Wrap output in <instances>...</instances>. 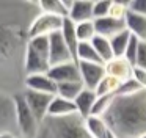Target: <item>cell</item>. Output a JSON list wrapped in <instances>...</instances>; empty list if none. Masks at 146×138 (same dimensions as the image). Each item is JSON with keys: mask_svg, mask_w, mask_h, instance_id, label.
<instances>
[{"mask_svg": "<svg viewBox=\"0 0 146 138\" xmlns=\"http://www.w3.org/2000/svg\"><path fill=\"white\" fill-rule=\"evenodd\" d=\"M41 13L38 2H0V93H24L29 30Z\"/></svg>", "mask_w": 146, "mask_h": 138, "instance_id": "obj_1", "label": "cell"}, {"mask_svg": "<svg viewBox=\"0 0 146 138\" xmlns=\"http://www.w3.org/2000/svg\"><path fill=\"white\" fill-rule=\"evenodd\" d=\"M104 119L115 138H141L146 133V91L116 94Z\"/></svg>", "mask_w": 146, "mask_h": 138, "instance_id": "obj_2", "label": "cell"}, {"mask_svg": "<svg viewBox=\"0 0 146 138\" xmlns=\"http://www.w3.org/2000/svg\"><path fill=\"white\" fill-rule=\"evenodd\" d=\"M36 138H91L85 125V119L79 115L66 118L47 116L39 124Z\"/></svg>", "mask_w": 146, "mask_h": 138, "instance_id": "obj_3", "label": "cell"}, {"mask_svg": "<svg viewBox=\"0 0 146 138\" xmlns=\"http://www.w3.org/2000/svg\"><path fill=\"white\" fill-rule=\"evenodd\" d=\"M25 75L33 74H47L50 69L49 61V38L39 36L29 39L24 61Z\"/></svg>", "mask_w": 146, "mask_h": 138, "instance_id": "obj_4", "label": "cell"}, {"mask_svg": "<svg viewBox=\"0 0 146 138\" xmlns=\"http://www.w3.org/2000/svg\"><path fill=\"white\" fill-rule=\"evenodd\" d=\"M14 104H16V119H17V130L21 138H36L39 129V122L29 108L24 94H14Z\"/></svg>", "mask_w": 146, "mask_h": 138, "instance_id": "obj_5", "label": "cell"}, {"mask_svg": "<svg viewBox=\"0 0 146 138\" xmlns=\"http://www.w3.org/2000/svg\"><path fill=\"white\" fill-rule=\"evenodd\" d=\"M64 19L58 17V16H52V14H46V13H39L35 17V21L32 22L29 30V38H39L44 36L49 38L55 33H60L63 28Z\"/></svg>", "mask_w": 146, "mask_h": 138, "instance_id": "obj_6", "label": "cell"}, {"mask_svg": "<svg viewBox=\"0 0 146 138\" xmlns=\"http://www.w3.org/2000/svg\"><path fill=\"white\" fill-rule=\"evenodd\" d=\"M3 133L19 135V130H17L14 96L0 93V135Z\"/></svg>", "mask_w": 146, "mask_h": 138, "instance_id": "obj_7", "label": "cell"}, {"mask_svg": "<svg viewBox=\"0 0 146 138\" xmlns=\"http://www.w3.org/2000/svg\"><path fill=\"white\" fill-rule=\"evenodd\" d=\"M22 94H24V99H25L29 108L32 110L35 118L41 124L49 116V108H50V102L54 99V96L42 94V93H35V91H29V90H24Z\"/></svg>", "mask_w": 146, "mask_h": 138, "instance_id": "obj_8", "label": "cell"}, {"mask_svg": "<svg viewBox=\"0 0 146 138\" xmlns=\"http://www.w3.org/2000/svg\"><path fill=\"white\" fill-rule=\"evenodd\" d=\"M49 61H50V68L69 61H76L71 55V50L68 49L66 42H64L61 31L49 36Z\"/></svg>", "mask_w": 146, "mask_h": 138, "instance_id": "obj_9", "label": "cell"}, {"mask_svg": "<svg viewBox=\"0 0 146 138\" xmlns=\"http://www.w3.org/2000/svg\"><path fill=\"white\" fill-rule=\"evenodd\" d=\"M80 69V78L86 90L96 91L98 85L102 82V78L107 75L105 72V64H98V63H79Z\"/></svg>", "mask_w": 146, "mask_h": 138, "instance_id": "obj_10", "label": "cell"}, {"mask_svg": "<svg viewBox=\"0 0 146 138\" xmlns=\"http://www.w3.org/2000/svg\"><path fill=\"white\" fill-rule=\"evenodd\" d=\"M47 74L57 85L68 83V82H82L77 61H69V63H64V64L52 66Z\"/></svg>", "mask_w": 146, "mask_h": 138, "instance_id": "obj_11", "label": "cell"}, {"mask_svg": "<svg viewBox=\"0 0 146 138\" xmlns=\"http://www.w3.org/2000/svg\"><path fill=\"white\" fill-rule=\"evenodd\" d=\"M24 86H25V90H29V91L57 96V83L49 77V74L27 75L25 82H24Z\"/></svg>", "mask_w": 146, "mask_h": 138, "instance_id": "obj_12", "label": "cell"}, {"mask_svg": "<svg viewBox=\"0 0 146 138\" xmlns=\"http://www.w3.org/2000/svg\"><path fill=\"white\" fill-rule=\"evenodd\" d=\"M133 68L126 58H113L111 61L105 63V72L107 75H111V77L118 78V80L123 83V82L129 80V78L133 77Z\"/></svg>", "mask_w": 146, "mask_h": 138, "instance_id": "obj_13", "label": "cell"}, {"mask_svg": "<svg viewBox=\"0 0 146 138\" xmlns=\"http://www.w3.org/2000/svg\"><path fill=\"white\" fill-rule=\"evenodd\" d=\"M69 19L74 24L94 21V2L93 0H74Z\"/></svg>", "mask_w": 146, "mask_h": 138, "instance_id": "obj_14", "label": "cell"}, {"mask_svg": "<svg viewBox=\"0 0 146 138\" xmlns=\"http://www.w3.org/2000/svg\"><path fill=\"white\" fill-rule=\"evenodd\" d=\"M94 27H96L98 36L111 39V38L116 36L118 33L126 30V22L116 21V19H111V17H104V19H96Z\"/></svg>", "mask_w": 146, "mask_h": 138, "instance_id": "obj_15", "label": "cell"}, {"mask_svg": "<svg viewBox=\"0 0 146 138\" xmlns=\"http://www.w3.org/2000/svg\"><path fill=\"white\" fill-rule=\"evenodd\" d=\"M77 115L76 104L72 100L63 99L60 96H54L50 102V108H49V116L52 118H66V116Z\"/></svg>", "mask_w": 146, "mask_h": 138, "instance_id": "obj_16", "label": "cell"}, {"mask_svg": "<svg viewBox=\"0 0 146 138\" xmlns=\"http://www.w3.org/2000/svg\"><path fill=\"white\" fill-rule=\"evenodd\" d=\"M96 99H98L96 91L86 90V88H85V90L80 93V96L74 100L76 108H77V115H79L82 119H86V118L91 116V111H93V107H94Z\"/></svg>", "mask_w": 146, "mask_h": 138, "instance_id": "obj_17", "label": "cell"}, {"mask_svg": "<svg viewBox=\"0 0 146 138\" xmlns=\"http://www.w3.org/2000/svg\"><path fill=\"white\" fill-rule=\"evenodd\" d=\"M126 28L132 36L138 38L140 41H146V17L145 16L129 11V14L126 17Z\"/></svg>", "mask_w": 146, "mask_h": 138, "instance_id": "obj_18", "label": "cell"}, {"mask_svg": "<svg viewBox=\"0 0 146 138\" xmlns=\"http://www.w3.org/2000/svg\"><path fill=\"white\" fill-rule=\"evenodd\" d=\"M61 34H63V39L66 42L68 49L71 50V55L72 58L77 61V50H79V46H80V41L77 38V31H76V24L71 21L69 17L64 19V24H63V28H61Z\"/></svg>", "mask_w": 146, "mask_h": 138, "instance_id": "obj_19", "label": "cell"}, {"mask_svg": "<svg viewBox=\"0 0 146 138\" xmlns=\"http://www.w3.org/2000/svg\"><path fill=\"white\" fill-rule=\"evenodd\" d=\"M85 125L91 138H108L110 137V129L104 118L98 116H90L85 119Z\"/></svg>", "mask_w": 146, "mask_h": 138, "instance_id": "obj_20", "label": "cell"}, {"mask_svg": "<svg viewBox=\"0 0 146 138\" xmlns=\"http://www.w3.org/2000/svg\"><path fill=\"white\" fill-rule=\"evenodd\" d=\"M85 90L82 82H68V83H60L57 85V96L63 97L68 100H76L80 96V93Z\"/></svg>", "mask_w": 146, "mask_h": 138, "instance_id": "obj_21", "label": "cell"}, {"mask_svg": "<svg viewBox=\"0 0 146 138\" xmlns=\"http://www.w3.org/2000/svg\"><path fill=\"white\" fill-rule=\"evenodd\" d=\"M39 9L41 13L46 14H52V16H58V17L66 19L69 16L66 6H64L63 0H39Z\"/></svg>", "mask_w": 146, "mask_h": 138, "instance_id": "obj_22", "label": "cell"}, {"mask_svg": "<svg viewBox=\"0 0 146 138\" xmlns=\"http://www.w3.org/2000/svg\"><path fill=\"white\" fill-rule=\"evenodd\" d=\"M77 63H98L104 64L101 56L98 55L94 46L91 42H80L79 50H77Z\"/></svg>", "mask_w": 146, "mask_h": 138, "instance_id": "obj_23", "label": "cell"}, {"mask_svg": "<svg viewBox=\"0 0 146 138\" xmlns=\"http://www.w3.org/2000/svg\"><path fill=\"white\" fill-rule=\"evenodd\" d=\"M130 38L132 34L127 31V28L121 33H118L116 36H113L110 39V44H111V50H113V55L115 58H123L124 53H126V49L130 42Z\"/></svg>", "mask_w": 146, "mask_h": 138, "instance_id": "obj_24", "label": "cell"}, {"mask_svg": "<svg viewBox=\"0 0 146 138\" xmlns=\"http://www.w3.org/2000/svg\"><path fill=\"white\" fill-rule=\"evenodd\" d=\"M119 88H121V82L118 78L111 77V75H105L96 88V94L98 96H116L119 93Z\"/></svg>", "mask_w": 146, "mask_h": 138, "instance_id": "obj_25", "label": "cell"}, {"mask_svg": "<svg viewBox=\"0 0 146 138\" xmlns=\"http://www.w3.org/2000/svg\"><path fill=\"white\" fill-rule=\"evenodd\" d=\"M91 44L94 46L96 52H98V55L101 56V60L105 63L111 61V60L115 58L113 55V50H111V44H110V39H107V38H102V36H96L94 39L91 41Z\"/></svg>", "mask_w": 146, "mask_h": 138, "instance_id": "obj_26", "label": "cell"}, {"mask_svg": "<svg viewBox=\"0 0 146 138\" xmlns=\"http://www.w3.org/2000/svg\"><path fill=\"white\" fill-rule=\"evenodd\" d=\"M76 31H77V38H79L80 42H91L98 36L96 27H94V21L76 24Z\"/></svg>", "mask_w": 146, "mask_h": 138, "instance_id": "obj_27", "label": "cell"}, {"mask_svg": "<svg viewBox=\"0 0 146 138\" xmlns=\"http://www.w3.org/2000/svg\"><path fill=\"white\" fill-rule=\"evenodd\" d=\"M129 2H124V0H111L110 5V13H108V17L116 19V21H124L129 14Z\"/></svg>", "mask_w": 146, "mask_h": 138, "instance_id": "obj_28", "label": "cell"}, {"mask_svg": "<svg viewBox=\"0 0 146 138\" xmlns=\"http://www.w3.org/2000/svg\"><path fill=\"white\" fill-rule=\"evenodd\" d=\"M115 97L116 96H98V99H96V102H94V107H93L91 116L104 118V116L107 115V111L110 110Z\"/></svg>", "mask_w": 146, "mask_h": 138, "instance_id": "obj_29", "label": "cell"}, {"mask_svg": "<svg viewBox=\"0 0 146 138\" xmlns=\"http://www.w3.org/2000/svg\"><path fill=\"white\" fill-rule=\"evenodd\" d=\"M141 91H146V90L132 77V78H129V80L121 83V88H119V93L118 94L119 96H133V94H138Z\"/></svg>", "mask_w": 146, "mask_h": 138, "instance_id": "obj_30", "label": "cell"}, {"mask_svg": "<svg viewBox=\"0 0 146 138\" xmlns=\"http://www.w3.org/2000/svg\"><path fill=\"white\" fill-rule=\"evenodd\" d=\"M138 47H140V39L135 36L130 38V42L126 49V53H124V58L130 63L132 66H135L137 63V55H138Z\"/></svg>", "mask_w": 146, "mask_h": 138, "instance_id": "obj_31", "label": "cell"}, {"mask_svg": "<svg viewBox=\"0 0 146 138\" xmlns=\"http://www.w3.org/2000/svg\"><path fill=\"white\" fill-rule=\"evenodd\" d=\"M110 5H111V0H96L94 2V21L96 19L108 17Z\"/></svg>", "mask_w": 146, "mask_h": 138, "instance_id": "obj_32", "label": "cell"}, {"mask_svg": "<svg viewBox=\"0 0 146 138\" xmlns=\"http://www.w3.org/2000/svg\"><path fill=\"white\" fill-rule=\"evenodd\" d=\"M135 68L146 69V41H140V47H138V55H137Z\"/></svg>", "mask_w": 146, "mask_h": 138, "instance_id": "obj_33", "label": "cell"}, {"mask_svg": "<svg viewBox=\"0 0 146 138\" xmlns=\"http://www.w3.org/2000/svg\"><path fill=\"white\" fill-rule=\"evenodd\" d=\"M129 9L146 17V0H130L129 2Z\"/></svg>", "mask_w": 146, "mask_h": 138, "instance_id": "obj_34", "label": "cell"}, {"mask_svg": "<svg viewBox=\"0 0 146 138\" xmlns=\"http://www.w3.org/2000/svg\"><path fill=\"white\" fill-rule=\"evenodd\" d=\"M133 78H135V80L146 90V69L133 68Z\"/></svg>", "mask_w": 146, "mask_h": 138, "instance_id": "obj_35", "label": "cell"}, {"mask_svg": "<svg viewBox=\"0 0 146 138\" xmlns=\"http://www.w3.org/2000/svg\"><path fill=\"white\" fill-rule=\"evenodd\" d=\"M0 138H21V137L14 133H3V135H0Z\"/></svg>", "mask_w": 146, "mask_h": 138, "instance_id": "obj_36", "label": "cell"}, {"mask_svg": "<svg viewBox=\"0 0 146 138\" xmlns=\"http://www.w3.org/2000/svg\"><path fill=\"white\" fill-rule=\"evenodd\" d=\"M108 138H115V137H113V135H111V132H110V137H108Z\"/></svg>", "mask_w": 146, "mask_h": 138, "instance_id": "obj_37", "label": "cell"}, {"mask_svg": "<svg viewBox=\"0 0 146 138\" xmlns=\"http://www.w3.org/2000/svg\"><path fill=\"white\" fill-rule=\"evenodd\" d=\"M141 138H146V133H145V135H143V137H141Z\"/></svg>", "mask_w": 146, "mask_h": 138, "instance_id": "obj_38", "label": "cell"}]
</instances>
